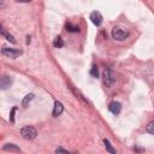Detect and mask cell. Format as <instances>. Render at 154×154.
<instances>
[{
	"label": "cell",
	"mask_w": 154,
	"mask_h": 154,
	"mask_svg": "<svg viewBox=\"0 0 154 154\" xmlns=\"http://www.w3.org/2000/svg\"><path fill=\"white\" fill-rule=\"evenodd\" d=\"M102 80H104V84L106 87H112L116 82V76L112 69H105L102 72Z\"/></svg>",
	"instance_id": "cell-1"
},
{
	"label": "cell",
	"mask_w": 154,
	"mask_h": 154,
	"mask_svg": "<svg viewBox=\"0 0 154 154\" xmlns=\"http://www.w3.org/2000/svg\"><path fill=\"white\" fill-rule=\"evenodd\" d=\"M21 135H22V137L25 138V140H34V138L37 136V131H36V129H35L34 126L28 125V126L22 128Z\"/></svg>",
	"instance_id": "cell-2"
},
{
	"label": "cell",
	"mask_w": 154,
	"mask_h": 154,
	"mask_svg": "<svg viewBox=\"0 0 154 154\" xmlns=\"http://www.w3.org/2000/svg\"><path fill=\"white\" fill-rule=\"evenodd\" d=\"M128 36H129V33L122 28H114L112 30V37L117 41H124L125 38H128Z\"/></svg>",
	"instance_id": "cell-3"
},
{
	"label": "cell",
	"mask_w": 154,
	"mask_h": 154,
	"mask_svg": "<svg viewBox=\"0 0 154 154\" xmlns=\"http://www.w3.org/2000/svg\"><path fill=\"white\" fill-rule=\"evenodd\" d=\"M1 53L9 58H12V59H16L17 57H19L22 54V51L21 49H15V48H9V47H4L1 49Z\"/></svg>",
	"instance_id": "cell-4"
},
{
	"label": "cell",
	"mask_w": 154,
	"mask_h": 154,
	"mask_svg": "<svg viewBox=\"0 0 154 154\" xmlns=\"http://www.w3.org/2000/svg\"><path fill=\"white\" fill-rule=\"evenodd\" d=\"M11 84H12V78L10 76H6V75L0 76V89L5 91V89L11 87Z\"/></svg>",
	"instance_id": "cell-5"
},
{
	"label": "cell",
	"mask_w": 154,
	"mask_h": 154,
	"mask_svg": "<svg viewBox=\"0 0 154 154\" xmlns=\"http://www.w3.org/2000/svg\"><path fill=\"white\" fill-rule=\"evenodd\" d=\"M91 21H92V23L94 25L100 27V25L102 24V16H101V14H100V12H98V11L92 12V14H91Z\"/></svg>",
	"instance_id": "cell-6"
},
{
	"label": "cell",
	"mask_w": 154,
	"mask_h": 154,
	"mask_svg": "<svg viewBox=\"0 0 154 154\" xmlns=\"http://www.w3.org/2000/svg\"><path fill=\"white\" fill-rule=\"evenodd\" d=\"M108 110L113 113V114H118L122 110V105H120V102L118 101H112L111 104L108 105Z\"/></svg>",
	"instance_id": "cell-7"
},
{
	"label": "cell",
	"mask_w": 154,
	"mask_h": 154,
	"mask_svg": "<svg viewBox=\"0 0 154 154\" xmlns=\"http://www.w3.org/2000/svg\"><path fill=\"white\" fill-rule=\"evenodd\" d=\"M64 111V106L61 102L59 101H56V104H54V108H53V116L54 117H58V116H60Z\"/></svg>",
	"instance_id": "cell-8"
},
{
	"label": "cell",
	"mask_w": 154,
	"mask_h": 154,
	"mask_svg": "<svg viewBox=\"0 0 154 154\" xmlns=\"http://www.w3.org/2000/svg\"><path fill=\"white\" fill-rule=\"evenodd\" d=\"M4 150H6V152H21V148L17 147L14 143H7V145L4 146Z\"/></svg>",
	"instance_id": "cell-9"
},
{
	"label": "cell",
	"mask_w": 154,
	"mask_h": 154,
	"mask_svg": "<svg viewBox=\"0 0 154 154\" xmlns=\"http://www.w3.org/2000/svg\"><path fill=\"white\" fill-rule=\"evenodd\" d=\"M66 30L70 31V33H78L80 31V27H78V25H73L71 23H68L66 24Z\"/></svg>",
	"instance_id": "cell-10"
},
{
	"label": "cell",
	"mask_w": 154,
	"mask_h": 154,
	"mask_svg": "<svg viewBox=\"0 0 154 154\" xmlns=\"http://www.w3.org/2000/svg\"><path fill=\"white\" fill-rule=\"evenodd\" d=\"M53 46H54L56 48H61V47L64 46V41H63V38H61L60 36H57V37L54 38Z\"/></svg>",
	"instance_id": "cell-11"
},
{
	"label": "cell",
	"mask_w": 154,
	"mask_h": 154,
	"mask_svg": "<svg viewBox=\"0 0 154 154\" xmlns=\"http://www.w3.org/2000/svg\"><path fill=\"white\" fill-rule=\"evenodd\" d=\"M104 145H105V147H106V149L110 152V153H112V154H116V149L112 147V145H111V142L107 140V138H105L104 140Z\"/></svg>",
	"instance_id": "cell-12"
},
{
	"label": "cell",
	"mask_w": 154,
	"mask_h": 154,
	"mask_svg": "<svg viewBox=\"0 0 154 154\" xmlns=\"http://www.w3.org/2000/svg\"><path fill=\"white\" fill-rule=\"evenodd\" d=\"M33 99H34V94H28L27 96H25V98L23 99V102H22L23 106H24V107H27L28 104H29V102H30Z\"/></svg>",
	"instance_id": "cell-13"
},
{
	"label": "cell",
	"mask_w": 154,
	"mask_h": 154,
	"mask_svg": "<svg viewBox=\"0 0 154 154\" xmlns=\"http://www.w3.org/2000/svg\"><path fill=\"white\" fill-rule=\"evenodd\" d=\"M72 92L75 93V95H76L77 98H80V99H81V100H82L83 102H86V104H87V102H88V101H87V100H86V99H84V98L82 96V94H81V93H80L78 91H76V89H73V88H72Z\"/></svg>",
	"instance_id": "cell-14"
},
{
	"label": "cell",
	"mask_w": 154,
	"mask_h": 154,
	"mask_svg": "<svg viewBox=\"0 0 154 154\" xmlns=\"http://www.w3.org/2000/svg\"><path fill=\"white\" fill-rule=\"evenodd\" d=\"M153 126H154V123H153V122H150V123H149V124L147 125V129H146V130H147V131H148V133H149L150 135H153V134H154Z\"/></svg>",
	"instance_id": "cell-15"
},
{
	"label": "cell",
	"mask_w": 154,
	"mask_h": 154,
	"mask_svg": "<svg viewBox=\"0 0 154 154\" xmlns=\"http://www.w3.org/2000/svg\"><path fill=\"white\" fill-rule=\"evenodd\" d=\"M91 75H92L93 77H98V76H99V71H98V68H96V66H93V68H92Z\"/></svg>",
	"instance_id": "cell-16"
},
{
	"label": "cell",
	"mask_w": 154,
	"mask_h": 154,
	"mask_svg": "<svg viewBox=\"0 0 154 154\" xmlns=\"http://www.w3.org/2000/svg\"><path fill=\"white\" fill-rule=\"evenodd\" d=\"M16 110H17V107H14V108H12V111H11V114H10V120L12 123L15 122V112H16Z\"/></svg>",
	"instance_id": "cell-17"
},
{
	"label": "cell",
	"mask_w": 154,
	"mask_h": 154,
	"mask_svg": "<svg viewBox=\"0 0 154 154\" xmlns=\"http://www.w3.org/2000/svg\"><path fill=\"white\" fill-rule=\"evenodd\" d=\"M56 153H69V152H68V149H64V148H61V147H58V148L56 149Z\"/></svg>",
	"instance_id": "cell-18"
},
{
	"label": "cell",
	"mask_w": 154,
	"mask_h": 154,
	"mask_svg": "<svg viewBox=\"0 0 154 154\" xmlns=\"http://www.w3.org/2000/svg\"><path fill=\"white\" fill-rule=\"evenodd\" d=\"M5 7V0H0V9Z\"/></svg>",
	"instance_id": "cell-19"
},
{
	"label": "cell",
	"mask_w": 154,
	"mask_h": 154,
	"mask_svg": "<svg viewBox=\"0 0 154 154\" xmlns=\"http://www.w3.org/2000/svg\"><path fill=\"white\" fill-rule=\"evenodd\" d=\"M16 1H18V3H29V1H31V0H16Z\"/></svg>",
	"instance_id": "cell-20"
}]
</instances>
